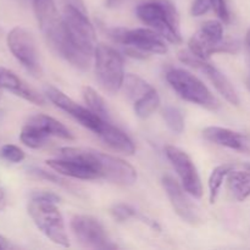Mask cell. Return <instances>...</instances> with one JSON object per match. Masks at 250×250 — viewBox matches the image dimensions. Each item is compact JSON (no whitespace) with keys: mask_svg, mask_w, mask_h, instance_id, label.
Instances as JSON below:
<instances>
[{"mask_svg":"<svg viewBox=\"0 0 250 250\" xmlns=\"http://www.w3.org/2000/svg\"><path fill=\"white\" fill-rule=\"evenodd\" d=\"M33 10L49 46L75 67L87 70L90 65V56L83 54L72 43L65 21L59 15L54 0H33Z\"/></svg>","mask_w":250,"mask_h":250,"instance_id":"obj_1","label":"cell"},{"mask_svg":"<svg viewBox=\"0 0 250 250\" xmlns=\"http://www.w3.org/2000/svg\"><path fill=\"white\" fill-rule=\"evenodd\" d=\"M138 19L173 44L182 43L180 15L171 0H139L136 7Z\"/></svg>","mask_w":250,"mask_h":250,"instance_id":"obj_2","label":"cell"},{"mask_svg":"<svg viewBox=\"0 0 250 250\" xmlns=\"http://www.w3.org/2000/svg\"><path fill=\"white\" fill-rule=\"evenodd\" d=\"M27 210L34 225L44 236L59 246L70 247L62 215L56 208L55 203L31 198Z\"/></svg>","mask_w":250,"mask_h":250,"instance_id":"obj_3","label":"cell"},{"mask_svg":"<svg viewBox=\"0 0 250 250\" xmlns=\"http://www.w3.org/2000/svg\"><path fill=\"white\" fill-rule=\"evenodd\" d=\"M190 53L199 59L208 60L217 53H231L238 51L239 44L236 41H224V27L215 20L207 21L197 33L188 42Z\"/></svg>","mask_w":250,"mask_h":250,"instance_id":"obj_4","label":"cell"},{"mask_svg":"<svg viewBox=\"0 0 250 250\" xmlns=\"http://www.w3.org/2000/svg\"><path fill=\"white\" fill-rule=\"evenodd\" d=\"M166 80L182 99L209 110H216L220 106L209 88L193 73L182 68H175L166 73Z\"/></svg>","mask_w":250,"mask_h":250,"instance_id":"obj_5","label":"cell"},{"mask_svg":"<svg viewBox=\"0 0 250 250\" xmlns=\"http://www.w3.org/2000/svg\"><path fill=\"white\" fill-rule=\"evenodd\" d=\"M95 55V76L100 87L109 94H116L124 85V60L114 48L105 44L97 45Z\"/></svg>","mask_w":250,"mask_h":250,"instance_id":"obj_6","label":"cell"},{"mask_svg":"<svg viewBox=\"0 0 250 250\" xmlns=\"http://www.w3.org/2000/svg\"><path fill=\"white\" fill-rule=\"evenodd\" d=\"M50 137L72 141L73 136L61 122L48 115H34L22 127L20 139L26 146L39 149L48 143Z\"/></svg>","mask_w":250,"mask_h":250,"instance_id":"obj_7","label":"cell"},{"mask_svg":"<svg viewBox=\"0 0 250 250\" xmlns=\"http://www.w3.org/2000/svg\"><path fill=\"white\" fill-rule=\"evenodd\" d=\"M62 19L72 43L83 54L92 58L97 48V36L89 20L73 5H66Z\"/></svg>","mask_w":250,"mask_h":250,"instance_id":"obj_8","label":"cell"},{"mask_svg":"<svg viewBox=\"0 0 250 250\" xmlns=\"http://www.w3.org/2000/svg\"><path fill=\"white\" fill-rule=\"evenodd\" d=\"M7 46L16 60L33 75L41 73L39 54L31 32L23 27H15L7 34Z\"/></svg>","mask_w":250,"mask_h":250,"instance_id":"obj_9","label":"cell"},{"mask_svg":"<svg viewBox=\"0 0 250 250\" xmlns=\"http://www.w3.org/2000/svg\"><path fill=\"white\" fill-rule=\"evenodd\" d=\"M71 229L77 241L85 248L115 249L103 225L88 215H77L71 220Z\"/></svg>","mask_w":250,"mask_h":250,"instance_id":"obj_10","label":"cell"},{"mask_svg":"<svg viewBox=\"0 0 250 250\" xmlns=\"http://www.w3.org/2000/svg\"><path fill=\"white\" fill-rule=\"evenodd\" d=\"M110 37L116 43L122 45L133 46L146 53L153 54H165L167 51V46L160 38V34L155 31L148 28H136L125 29L115 28L109 32Z\"/></svg>","mask_w":250,"mask_h":250,"instance_id":"obj_11","label":"cell"},{"mask_svg":"<svg viewBox=\"0 0 250 250\" xmlns=\"http://www.w3.org/2000/svg\"><path fill=\"white\" fill-rule=\"evenodd\" d=\"M178 59L186 65H189L190 67H194L199 70L200 72L204 73L208 80L211 82V84L216 88L217 92L232 105H239V98L237 94L236 89L233 88L232 83L229 82V78L211 63L207 62V60L199 59L194 54L190 53L189 50H183L178 54Z\"/></svg>","mask_w":250,"mask_h":250,"instance_id":"obj_12","label":"cell"},{"mask_svg":"<svg viewBox=\"0 0 250 250\" xmlns=\"http://www.w3.org/2000/svg\"><path fill=\"white\" fill-rule=\"evenodd\" d=\"M45 95L54 105H56V106H58L59 109L62 110V111L67 112L70 116H72L73 119L77 120V121L80 122L82 126H84L85 128L90 129V131L94 132L95 134L99 133L103 125H104L105 120L100 119L98 115H95L94 112H92L89 109H87V107L77 104L75 100L71 99L70 97H67L65 93H62L60 89H58V88L49 85V87L45 88Z\"/></svg>","mask_w":250,"mask_h":250,"instance_id":"obj_13","label":"cell"},{"mask_svg":"<svg viewBox=\"0 0 250 250\" xmlns=\"http://www.w3.org/2000/svg\"><path fill=\"white\" fill-rule=\"evenodd\" d=\"M165 154L175 167L178 177L181 178L186 192L194 197L195 199H200L203 197V186L197 168L189 155L182 149L173 146H166Z\"/></svg>","mask_w":250,"mask_h":250,"instance_id":"obj_14","label":"cell"},{"mask_svg":"<svg viewBox=\"0 0 250 250\" xmlns=\"http://www.w3.org/2000/svg\"><path fill=\"white\" fill-rule=\"evenodd\" d=\"M99 161L102 178L116 185L132 186L137 181L136 168L120 158L95 151Z\"/></svg>","mask_w":250,"mask_h":250,"instance_id":"obj_15","label":"cell"},{"mask_svg":"<svg viewBox=\"0 0 250 250\" xmlns=\"http://www.w3.org/2000/svg\"><path fill=\"white\" fill-rule=\"evenodd\" d=\"M163 186L165 192L170 199L172 208L175 209L176 214L181 217L185 222L189 225H198L200 222L199 214L195 210L194 205L190 203L188 197L186 195L185 190L181 187L180 183L172 177V176H165L163 178Z\"/></svg>","mask_w":250,"mask_h":250,"instance_id":"obj_16","label":"cell"},{"mask_svg":"<svg viewBox=\"0 0 250 250\" xmlns=\"http://www.w3.org/2000/svg\"><path fill=\"white\" fill-rule=\"evenodd\" d=\"M203 136L207 141L217 146H226L241 153H250V138L241 132L232 131L224 127L211 126L203 131Z\"/></svg>","mask_w":250,"mask_h":250,"instance_id":"obj_17","label":"cell"},{"mask_svg":"<svg viewBox=\"0 0 250 250\" xmlns=\"http://www.w3.org/2000/svg\"><path fill=\"white\" fill-rule=\"evenodd\" d=\"M0 88L9 90L12 94L36 105L45 104V100L38 92L23 82L16 73L4 67H0Z\"/></svg>","mask_w":250,"mask_h":250,"instance_id":"obj_18","label":"cell"},{"mask_svg":"<svg viewBox=\"0 0 250 250\" xmlns=\"http://www.w3.org/2000/svg\"><path fill=\"white\" fill-rule=\"evenodd\" d=\"M98 136L114 150L124 153L126 155H133L136 151V146H134L133 142L131 141L126 133L121 131L120 128L115 127L111 125L110 121H105L103 125L102 129L99 131Z\"/></svg>","mask_w":250,"mask_h":250,"instance_id":"obj_19","label":"cell"},{"mask_svg":"<svg viewBox=\"0 0 250 250\" xmlns=\"http://www.w3.org/2000/svg\"><path fill=\"white\" fill-rule=\"evenodd\" d=\"M227 185L232 195L238 202H244L250 197V170L233 168L227 176Z\"/></svg>","mask_w":250,"mask_h":250,"instance_id":"obj_20","label":"cell"},{"mask_svg":"<svg viewBox=\"0 0 250 250\" xmlns=\"http://www.w3.org/2000/svg\"><path fill=\"white\" fill-rule=\"evenodd\" d=\"M83 99H84L85 104H87L88 109L95 115L100 117V119L105 120V121H110V111L107 109V105L105 100L100 94H98L97 90L93 89L92 87H83Z\"/></svg>","mask_w":250,"mask_h":250,"instance_id":"obj_21","label":"cell"},{"mask_svg":"<svg viewBox=\"0 0 250 250\" xmlns=\"http://www.w3.org/2000/svg\"><path fill=\"white\" fill-rule=\"evenodd\" d=\"M236 167L237 166L233 165V164H222V165L216 166L212 170L211 175L209 177V183H208L209 185V199L211 204H214L216 202L220 189L222 187V183H224V180Z\"/></svg>","mask_w":250,"mask_h":250,"instance_id":"obj_22","label":"cell"},{"mask_svg":"<svg viewBox=\"0 0 250 250\" xmlns=\"http://www.w3.org/2000/svg\"><path fill=\"white\" fill-rule=\"evenodd\" d=\"M159 106H160V95L158 94V92L154 88H151L143 97L136 100V103H134V112L141 119H146L151 114H154Z\"/></svg>","mask_w":250,"mask_h":250,"instance_id":"obj_23","label":"cell"},{"mask_svg":"<svg viewBox=\"0 0 250 250\" xmlns=\"http://www.w3.org/2000/svg\"><path fill=\"white\" fill-rule=\"evenodd\" d=\"M125 90H126L127 95H128L131 99L138 100L139 98L143 97L146 92L151 89V85L148 84L144 80H142L141 77L136 75H126L125 76L124 81Z\"/></svg>","mask_w":250,"mask_h":250,"instance_id":"obj_24","label":"cell"},{"mask_svg":"<svg viewBox=\"0 0 250 250\" xmlns=\"http://www.w3.org/2000/svg\"><path fill=\"white\" fill-rule=\"evenodd\" d=\"M163 117L166 125L173 133H182L185 129V120H183L182 112L175 106H165L163 110Z\"/></svg>","mask_w":250,"mask_h":250,"instance_id":"obj_25","label":"cell"},{"mask_svg":"<svg viewBox=\"0 0 250 250\" xmlns=\"http://www.w3.org/2000/svg\"><path fill=\"white\" fill-rule=\"evenodd\" d=\"M27 171H28L29 175L34 176V177L41 178V180H45V181H48V182H53V183H55V185L61 186V187L67 188V189H72V186H71L70 183L66 182L65 180H62L61 177H59V176L55 175V173L48 172V171L42 170V168H37V167H29Z\"/></svg>","mask_w":250,"mask_h":250,"instance_id":"obj_26","label":"cell"},{"mask_svg":"<svg viewBox=\"0 0 250 250\" xmlns=\"http://www.w3.org/2000/svg\"><path fill=\"white\" fill-rule=\"evenodd\" d=\"M0 156L12 164H19L24 160V153L21 148L14 144H5L0 149Z\"/></svg>","mask_w":250,"mask_h":250,"instance_id":"obj_27","label":"cell"},{"mask_svg":"<svg viewBox=\"0 0 250 250\" xmlns=\"http://www.w3.org/2000/svg\"><path fill=\"white\" fill-rule=\"evenodd\" d=\"M111 215L117 221H126V220L132 219V217H139L142 219L143 216L138 214L132 207L127 204H116L111 208Z\"/></svg>","mask_w":250,"mask_h":250,"instance_id":"obj_28","label":"cell"},{"mask_svg":"<svg viewBox=\"0 0 250 250\" xmlns=\"http://www.w3.org/2000/svg\"><path fill=\"white\" fill-rule=\"evenodd\" d=\"M211 2V7L214 9L215 14L219 16L220 20H222L224 22L229 21V11L227 4L225 0H210Z\"/></svg>","mask_w":250,"mask_h":250,"instance_id":"obj_29","label":"cell"},{"mask_svg":"<svg viewBox=\"0 0 250 250\" xmlns=\"http://www.w3.org/2000/svg\"><path fill=\"white\" fill-rule=\"evenodd\" d=\"M210 7H211L210 0H194L192 7H190V14L195 17L202 16V15L207 14Z\"/></svg>","mask_w":250,"mask_h":250,"instance_id":"obj_30","label":"cell"},{"mask_svg":"<svg viewBox=\"0 0 250 250\" xmlns=\"http://www.w3.org/2000/svg\"><path fill=\"white\" fill-rule=\"evenodd\" d=\"M31 198L48 200V202H53V203L60 202V197H59V195L54 194L53 192H46V190H37V192H33L32 193Z\"/></svg>","mask_w":250,"mask_h":250,"instance_id":"obj_31","label":"cell"},{"mask_svg":"<svg viewBox=\"0 0 250 250\" xmlns=\"http://www.w3.org/2000/svg\"><path fill=\"white\" fill-rule=\"evenodd\" d=\"M127 1H128V0H105V6H106L107 9H117V7L126 4Z\"/></svg>","mask_w":250,"mask_h":250,"instance_id":"obj_32","label":"cell"},{"mask_svg":"<svg viewBox=\"0 0 250 250\" xmlns=\"http://www.w3.org/2000/svg\"><path fill=\"white\" fill-rule=\"evenodd\" d=\"M6 192H5V188L4 186H2L1 180H0V211H2V210L6 208Z\"/></svg>","mask_w":250,"mask_h":250,"instance_id":"obj_33","label":"cell"},{"mask_svg":"<svg viewBox=\"0 0 250 250\" xmlns=\"http://www.w3.org/2000/svg\"><path fill=\"white\" fill-rule=\"evenodd\" d=\"M16 247L11 243L7 238H5L4 236L0 234V249L1 250H6V249H15Z\"/></svg>","mask_w":250,"mask_h":250,"instance_id":"obj_34","label":"cell"},{"mask_svg":"<svg viewBox=\"0 0 250 250\" xmlns=\"http://www.w3.org/2000/svg\"><path fill=\"white\" fill-rule=\"evenodd\" d=\"M246 45H247V49H248V53H249V55H250V28L248 29V32H247Z\"/></svg>","mask_w":250,"mask_h":250,"instance_id":"obj_35","label":"cell"},{"mask_svg":"<svg viewBox=\"0 0 250 250\" xmlns=\"http://www.w3.org/2000/svg\"><path fill=\"white\" fill-rule=\"evenodd\" d=\"M247 87H248V89H249V92H250V77L248 78V80H247Z\"/></svg>","mask_w":250,"mask_h":250,"instance_id":"obj_36","label":"cell"},{"mask_svg":"<svg viewBox=\"0 0 250 250\" xmlns=\"http://www.w3.org/2000/svg\"><path fill=\"white\" fill-rule=\"evenodd\" d=\"M0 98H1V88H0Z\"/></svg>","mask_w":250,"mask_h":250,"instance_id":"obj_37","label":"cell"}]
</instances>
